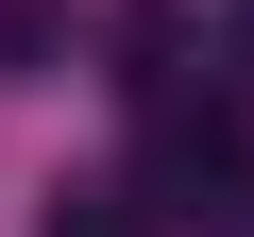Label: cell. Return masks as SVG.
<instances>
[{
  "instance_id": "obj_1",
  "label": "cell",
  "mask_w": 254,
  "mask_h": 237,
  "mask_svg": "<svg viewBox=\"0 0 254 237\" xmlns=\"http://www.w3.org/2000/svg\"><path fill=\"white\" fill-rule=\"evenodd\" d=\"M51 237H153V220H136V203H119V186H85V203H68Z\"/></svg>"
},
{
  "instance_id": "obj_2",
  "label": "cell",
  "mask_w": 254,
  "mask_h": 237,
  "mask_svg": "<svg viewBox=\"0 0 254 237\" xmlns=\"http://www.w3.org/2000/svg\"><path fill=\"white\" fill-rule=\"evenodd\" d=\"M0 51H51V0H0Z\"/></svg>"
}]
</instances>
